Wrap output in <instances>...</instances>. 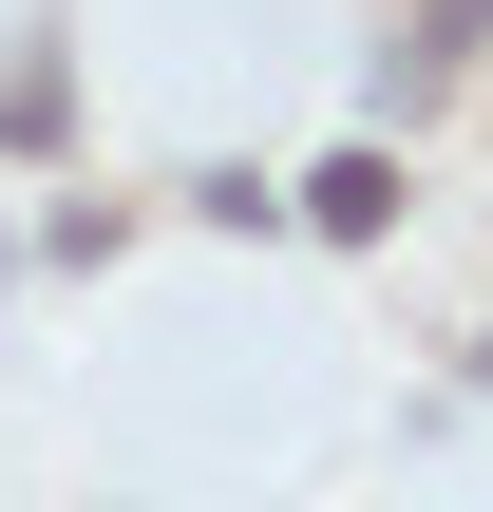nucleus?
I'll use <instances>...</instances> for the list:
<instances>
[{"label": "nucleus", "mask_w": 493, "mask_h": 512, "mask_svg": "<svg viewBox=\"0 0 493 512\" xmlns=\"http://www.w3.org/2000/svg\"><path fill=\"white\" fill-rule=\"evenodd\" d=\"M304 209H323L342 247H380V228H399V171H380V152H323V171H304Z\"/></svg>", "instance_id": "f257e3e1"}]
</instances>
